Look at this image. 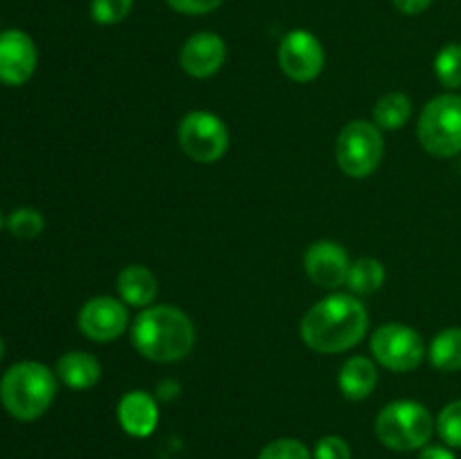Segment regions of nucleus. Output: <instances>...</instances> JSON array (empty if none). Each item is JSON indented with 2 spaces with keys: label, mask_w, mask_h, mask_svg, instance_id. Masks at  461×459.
<instances>
[{
  "label": "nucleus",
  "mask_w": 461,
  "mask_h": 459,
  "mask_svg": "<svg viewBox=\"0 0 461 459\" xmlns=\"http://www.w3.org/2000/svg\"><path fill=\"white\" fill-rule=\"evenodd\" d=\"M369 328V313L354 295H329L306 310L300 336L318 354H342L358 345Z\"/></svg>",
  "instance_id": "obj_1"
},
{
  "label": "nucleus",
  "mask_w": 461,
  "mask_h": 459,
  "mask_svg": "<svg viewBox=\"0 0 461 459\" xmlns=\"http://www.w3.org/2000/svg\"><path fill=\"white\" fill-rule=\"evenodd\" d=\"M131 340L138 354L147 360L178 363L192 354L196 331L192 320L176 306H147L135 318Z\"/></svg>",
  "instance_id": "obj_2"
},
{
  "label": "nucleus",
  "mask_w": 461,
  "mask_h": 459,
  "mask_svg": "<svg viewBox=\"0 0 461 459\" xmlns=\"http://www.w3.org/2000/svg\"><path fill=\"white\" fill-rule=\"evenodd\" d=\"M57 394V378L43 363H16L0 378V403L18 421L43 417Z\"/></svg>",
  "instance_id": "obj_3"
},
{
  "label": "nucleus",
  "mask_w": 461,
  "mask_h": 459,
  "mask_svg": "<svg viewBox=\"0 0 461 459\" xmlns=\"http://www.w3.org/2000/svg\"><path fill=\"white\" fill-rule=\"evenodd\" d=\"M435 421L426 405L417 400H394L385 405L376 417V436L390 450L410 453L426 448L430 441Z\"/></svg>",
  "instance_id": "obj_4"
},
{
  "label": "nucleus",
  "mask_w": 461,
  "mask_h": 459,
  "mask_svg": "<svg viewBox=\"0 0 461 459\" xmlns=\"http://www.w3.org/2000/svg\"><path fill=\"white\" fill-rule=\"evenodd\" d=\"M417 135L421 147L435 158L461 153V94H439L419 115Z\"/></svg>",
  "instance_id": "obj_5"
},
{
  "label": "nucleus",
  "mask_w": 461,
  "mask_h": 459,
  "mask_svg": "<svg viewBox=\"0 0 461 459\" xmlns=\"http://www.w3.org/2000/svg\"><path fill=\"white\" fill-rule=\"evenodd\" d=\"M385 153L381 129L374 122L354 120L342 126L336 140L338 166L349 178H367L378 169Z\"/></svg>",
  "instance_id": "obj_6"
},
{
  "label": "nucleus",
  "mask_w": 461,
  "mask_h": 459,
  "mask_svg": "<svg viewBox=\"0 0 461 459\" xmlns=\"http://www.w3.org/2000/svg\"><path fill=\"white\" fill-rule=\"evenodd\" d=\"M178 142L185 156L194 162L221 160L228 153L230 130L219 115L210 111H194L183 117L178 126Z\"/></svg>",
  "instance_id": "obj_7"
},
{
  "label": "nucleus",
  "mask_w": 461,
  "mask_h": 459,
  "mask_svg": "<svg viewBox=\"0 0 461 459\" xmlns=\"http://www.w3.org/2000/svg\"><path fill=\"white\" fill-rule=\"evenodd\" d=\"M369 346L376 363L399 374L412 372L426 358V342L408 324H383L372 333Z\"/></svg>",
  "instance_id": "obj_8"
},
{
  "label": "nucleus",
  "mask_w": 461,
  "mask_h": 459,
  "mask_svg": "<svg viewBox=\"0 0 461 459\" xmlns=\"http://www.w3.org/2000/svg\"><path fill=\"white\" fill-rule=\"evenodd\" d=\"M279 68L293 81H313L324 68V48L318 36L293 30L279 43Z\"/></svg>",
  "instance_id": "obj_9"
},
{
  "label": "nucleus",
  "mask_w": 461,
  "mask_h": 459,
  "mask_svg": "<svg viewBox=\"0 0 461 459\" xmlns=\"http://www.w3.org/2000/svg\"><path fill=\"white\" fill-rule=\"evenodd\" d=\"M77 324L79 331L93 342H113L129 327V310L122 300L99 295L81 306Z\"/></svg>",
  "instance_id": "obj_10"
},
{
  "label": "nucleus",
  "mask_w": 461,
  "mask_h": 459,
  "mask_svg": "<svg viewBox=\"0 0 461 459\" xmlns=\"http://www.w3.org/2000/svg\"><path fill=\"white\" fill-rule=\"evenodd\" d=\"M349 256L336 241H315L304 252V270L311 282L320 288H340L349 274Z\"/></svg>",
  "instance_id": "obj_11"
},
{
  "label": "nucleus",
  "mask_w": 461,
  "mask_h": 459,
  "mask_svg": "<svg viewBox=\"0 0 461 459\" xmlns=\"http://www.w3.org/2000/svg\"><path fill=\"white\" fill-rule=\"evenodd\" d=\"M36 70V45L25 32H0V84L23 86Z\"/></svg>",
  "instance_id": "obj_12"
},
{
  "label": "nucleus",
  "mask_w": 461,
  "mask_h": 459,
  "mask_svg": "<svg viewBox=\"0 0 461 459\" xmlns=\"http://www.w3.org/2000/svg\"><path fill=\"white\" fill-rule=\"evenodd\" d=\"M225 40L214 32H198L185 40L180 50V68L194 79H207L216 75L225 63Z\"/></svg>",
  "instance_id": "obj_13"
},
{
  "label": "nucleus",
  "mask_w": 461,
  "mask_h": 459,
  "mask_svg": "<svg viewBox=\"0 0 461 459\" xmlns=\"http://www.w3.org/2000/svg\"><path fill=\"white\" fill-rule=\"evenodd\" d=\"M117 421L122 430L131 436H149L158 428L160 421V410L156 399L142 390H133L124 394L117 403Z\"/></svg>",
  "instance_id": "obj_14"
},
{
  "label": "nucleus",
  "mask_w": 461,
  "mask_h": 459,
  "mask_svg": "<svg viewBox=\"0 0 461 459\" xmlns=\"http://www.w3.org/2000/svg\"><path fill=\"white\" fill-rule=\"evenodd\" d=\"M376 382L378 369L367 356H351L349 360H345L340 374H338L340 392L349 400H365L367 396H372V392L376 390Z\"/></svg>",
  "instance_id": "obj_15"
},
{
  "label": "nucleus",
  "mask_w": 461,
  "mask_h": 459,
  "mask_svg": "<svg viewBox=\"0 0 461 459\" xmlns=\"http://www.w3.org/2000/svg\"><path fill=\"white\" fill-rule=\"evenodd\" d=\"M117 292L126 304L147 309L158 297V277L147 266L131 264L117 274Z\"/></svg>",
  "instance_id": "obj_16"
},
{
  "label": "nucleus",
  "mask_w": 461,
  "mask_h": 459,
  "mask_svg": "<svg viewBox=\"0 0 461 459\" xmlns=\"http://www.w3.org/2000/svg\"><path fill=\"white\" fill-rule=\"evenodd\" d=\"M57 376L72 390H90L102 378V364L93 354L68 351L57 360Z\"/></svg>",
  "instance_id": "obj_17"
},
{
  "label": "nucleus",
  "mask_w": 461,
  "mask_h": 459,
  "mask_svg": "<svg viewBox=\"0 0 461 459\" xmlns=\"http://www.w3.org/2000/svg\"><path fill=\"white\" fill-rule=\"evenodd\" d=\"M430 363L439 372H459L461 369V328H444L430 342Z\"/></svg>",
  "instance_id": "obj_18"
},
{
  "label": "nucleus",
  "mask_w": 461,
  "mask_h": 459,
  "mask_svg": "<svg viewBox=\"0 0 461 459\" xmlns=\"http://www.w3.org/2000/svg\"><path fill=\"white\" fill-rule=\"evenodd\" d=\"M383 284H385V268L378 259L363 256L349 266L347 288L351 291V295H372Z\"/></svg>",
  "instance_id": "obj_19"
},
{
  "label": "nucleus",
  "mask_w": 461,
  "mask_h": 459,
  "mask_svg": "<svg viewBox=\"0 0 461 459\" xmlns=\"http://www.w3.org/2000/svg\"><path fill=\"white\" fill-rule=\"evenodd\" d=\"M412 115V102L403 93H390L374 106V124L385 130H399Z\"/></svg>",
  "instance_id": "obj_20"
},
{
  "label": "nucleus",
  "mask_w": 461,
  "mask_h": 459,
  "mask_svg": "<svg viewBox=\"0 0 461 459\" xmlns=\"http://www.w3.org/2000/svg\"><path fill=\"white\" fill-rule=\"evenodd\" d=\"M435 75L446 88H461V43H448L439 50L435 57Z\"/></svg>",
  "instance_id": "obj_21"
},
{
  "label": "nucleus",
  "mask_w": 461,
  "mask_h": 459,
  "mask_svg": "<svg viewBox=\"0 0 461 459\" xmlns=\"http://www.w3.org/2000/svg\"><path fill=\"white\" fill-rule=\"evenodd\" d=\"M7 228L18 238H34L43 232L45 219L34 207H18L9 214Z\"/></svg>",
  "instance_id": "obj_22"
},
{
  "label": "nucleus",
  "mask_w": 461,
  "mask_h": 459,
  "mask_svg": "<svg viewBox=\"0 0 461 459\" xmlns=\"http://www.w3.org/2000/svg\"><path fill=\"white\" fill-rule=\"evenodd\" d=\"M133 0H93L90 16L97 25H117L129 16Z\"/></svg>",
  "instance_id": "obj_23"
},
{
  "label": "nucleus",
  "mask_w": 461,
  "mask_h": 459,
  "mask_svg": "<svg viewBox=\"0 0 461 459\" xmlns=\"http://www.w3.org/2000/svg\"><path fill=\"white\" fill-rule=\"evenodd\" d=\"M439 436L453 448H461V399L446 405L437 418Z\"/></svg>",
  "instance_id": "obj_24"
},
{
  "label": "nucleus",
  "mask_w": 461,
  "mask_h": 459,
  "mask_svg": "<svg viewBox=\"0 0 461 459\" xmlns=\"http://www.w3.org/2000/svg\"><path fill=\"white\" fill-rule=\"evenodd\" d=\"M259 459H311V453L302 441L277 439L261 450Z\"/></svg>",
  "instance_id": "obj_25"
},
{
  "label": "nucleus",
  "mask_w": 461,
  "mask_h": 459,
  "mask_svg": "<svg viewBox=\"0 0 461 459\" xmlns=\"http://www.w3.org/2000/svg\"><path fill=\"white\" fill-rule=\"evenodd\" d=\"M313 459H351L349 444L342 436L329 435L315 444Z\"/></svg>",
  "instance_id": "obj_26"
},
{
  "label": "nucleus",
  "mask_w": 461,
  "mask_h": 459,
  "mask_svg": "<svg viewBox=\"0 0 461 459\" xmlns=\"http://www.w3.org/2000/svg\"><path fill=\"white\" fill-rule=\"evenodd\" d=\"M221 3H223V0H167V4H169L171 9H176V12L180 14H189V16L212 12V9L219 7Z\"/></svg>",
  "instance_id": "obj_27"
},
{
  "label": "nucleus",
  "mask_w": 461,
  "mask_h": 459,
  "mask_svg": "<svg viewBox=\"0 0 461 459\" xmlns=\"http://www.w3.org/2000/svg\"><path fill=\"white\" fill-rule=\"evenodd\" d=\"M394 4L399 12L408 14V16H417V14L426 12L430 7L432 0H394Z\"/></svg>",
  "instance_id": "obj_28"
},
{
  "label": "nucleus",
  "mask_w": 461,
  "mask_h": 459,
  "mask_svg": "<svg viewBox=\"0 0 461 459\" xmlns=\"http://www.w3.org/2000/svg\"><path fill=\"white\" fill-rule=\"evenodd\" d=\"M419 459H457L453 454V450L444 448V446H426L419 454Z\"/></svg>",
  "instance_id": "obj_29"
},
{
  "label": "nucleus",
  "mask_w": 461,
  "mask_h": 459,
  "mask_svg": "<svg viewBox=\"0 0 461 459\" xmlns=\"http://www.w3.org/2000/svg\"><path fill=\"white\" fill-rule=\"evenodd\" d=\"M3 354H5V345H3V338H0V360H3Z\"/></svg>",
  "instance_id": "obj_30"
},
{
  "label": "nucleus",
  "mask_w": 461,
  "mask_h": 459,
  "mask_svg": "<svg viewBox=\"0 0 461 459\" xmlns=\"http://www.w3.org/2000/svg\"><path fill=\"white\" fill-rule=\"evenodd\" d=\"M0 230H3V214H0Z\"/></svg>",
  "instance_id": "obj_31"
}]
</instances>
